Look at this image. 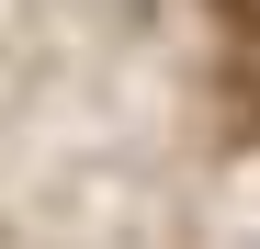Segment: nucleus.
Segmentation results:
<instances>
[{"mask_svg": "<svg viewBox=\"0 0 260 249\" xmlns=\"http://www.w3.org/2000/svg\"><path fill=\"white\" fill-rule=\"evenodd\" d=\"M215 23H238V34H260V0H215Z\"/></svg>", "mask_w": 260, "mask_h": 249, "instance_id": "nucleus-1", "label": "nucleus"}]
</instances>
